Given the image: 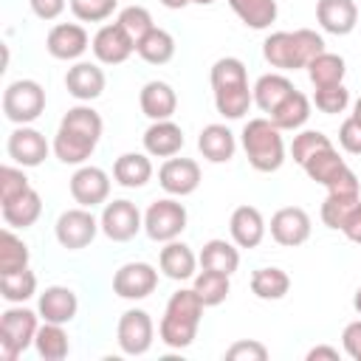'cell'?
Masks as SVG:
<instances>
[{"label": "cell", "mask_w": 361, "mask_h": 361, "mask_svg": "<svg viewBox=\"0 0 361 361\" xmlns=\"http://www.w3.org/2000/svg\"><path fill=\"white\" fill-rule=\"evenodd\" d=\"M324 48L322 34L313 28H296V31H274L262 42V56L271 68L279 71H299L307 68L310 59H316Z\"/></svg>", "instance_id": "1"}, {"label": "cell", "mask_w": 361, "mask_h": 361, "mask_svg": "<svg viewBox=\"0 0 361 361\" xmlns=\"http://www.w3.org/2000/svg\"><path fill=\"white\" fill-rule=\"evenodd\" d=\"M240 141H243V149H245L248 164L257 172H276L285 164L282 130L271 118H265V116L248 118L245 127H243V133H240Z\"/></svg>", "instance_id": "2"}, {"label": "cell", "mask_w": 361, "mask_h": 361, "mask_svg": "<svg viewBox=\"0 0 361 361\" xmlns=\"http://www.w3.org/2000/svg\"><path fill=\"white\" fill-rule=\"evenodd\" d=\"M37 330H39V313L23 305H11L0 316V358L14 361L20 353H25L34 344Z\"/></svg>", "instance_id": "3"}, {"label": "cell", "mask_w": 361, "mask_h": 361, "mask_svg": "<svg viewBox=\"0 0 361 361\" xmlns=\"http://www.w3.org/2000/svg\"><path fill=\"white\" fill-rule=\"evenodd\" d=\"M45 110V90L34 79H17L3 90V113L11 124H31Z\"/></svg>", "instance_id": "4"}, {"label": "cell", "mask_w": 361, "mask_h": 361, "mask_svg": "<svg viewBox=\"0 0 361 361\" xmlns=\"http://www.w3.org/2000/svg\"><path fill=\"white\" fill-rule=\"evenodd\" d=\"M186 206L175 197H161V200H152L144 212V231L149 240L155 243H169V240H178L186 228Z\"/></svg>", "instance_id": "5"}, {"label": "cell", "mask_w": 361, "mask_h": 361, "mask_svg": "<svg viewBox=\"0 0 361 361\" xmlns=\"http://www.w3.org/2000/svg\"><path fill=\"white\" fill-rule=\"evenodd\" d=\"M102 231L99 220L93 217L90 209L85 206H76V209H65L56 223H54V234H56V243L68 251H79V248H87L96 234Z\"/></svg>", "instance_id": "6"}, {"label": "cell", "mask_w": 361, "mask_h": 361, "mask_svg": "<svg viewBox=\"0 0 361 361\" xmlns=\"http://www.w3.org/2000/svg\"><path fill=\"white\" fill-rule=\"evenodd\" d=\"M116 341L124 355H144L155 341V324L152 316L141 307H130L118 316L116 324Z\"/></svg>", "instance_id": "7"}, {"label": "cell", "mask_w": 361, "mask_h": 361, "mask_svg": "<svg viewBox=\"0 0 361 361\" xmlns=\"http://www.w3.org/2000/svg\"><path fill=\"white\" fill-rule=\"evenodd\" d=\"M99 226H102V234L107 240L127 243V240H133L144 228V214L138 212V206L133 200L118 197V200L104 203L102 217H99Z\"/></svg>", "instance_id": "8"}, {"label": "cell", "mask_w": 361, "mask_h": 361, "mask_svg": "<svg viewBox=\"0 0 361 361\" xmlns=\"http://www.w3.org/2000/svg\"><path fill=\"white\" fill-rule=\"evenodd\" d=\"M158 288V271L149 262H124L113 274V293L130 302L147 299Z\"/></svg>", "instance_id": "9"}, {"label": "cell", "mask_w": 361, "mask_h": 361, "mask_svg": "<svg viewBox=\"0 0 361 361\" xmlns=\"http://www.w3.org/2000/svg\"><path fill=\"white\" fill-rule=\"evenodd\" d=\"M90 48H93V56H96L102 65H121V62H127V59L135 54L133 37H130L118 23L102 25V28L93 34Z\"/></svg>", "instance_id": "10"}, {"label": "cell", "mask_w": 361, "mask_h": 361, "mask_svg": "<svg viewBox=\"0 0 361 361\" xmlns=\"http://www.w3.org/2000/svg\"><path fill=\"white\" fill-rule=\"evenodd\" d=\"M48 149L51 144L45 141V135L28 124H20L11 130L8 135V144H6V152L8 158L17 164V166H39L45 158H48Z\"/></svg>", "instance_id": "11"}, {"label": "cell", "mask_w": 361, "mask_h": 361, "mask_svg": "<svg viewBox=\"0 0 361 361\" xmlns=\"http://www.w3.org/2000/svg\"><path fill=\"white\" fill-rule=\"evenodd\" d=\"M158 183L172 197H186L200 186V164L192 158H166L158 169Z\"/></svg>", "instance_id": "12"}, {"label": "cell", "mask_w": 361, "mask_h": 361, "mask_svg": "<svg viewBox=\"0 0 361 361\" xmlns=\"http://www.w3.org/2000/svg\"><path fill=\"white\" fill-rule=\"evenodd\" d=\"M268 228H271L274 243H279L285 248H296V245L307 243L313 226H310V214L302 206H285V209L274 212Z\"/></svg>", "instance_id": "13"}, {"label": "cell", "mask_w": 361, "mask_h": 361, "mask_svg": "<svg viewBox=\"0 0 361 361\" xmlns=\"http://www.w3.org/2000/svg\"><path fill=\"white\" fill-rule=\"evenodd\" d=\"M71 195L79 206L93 209L99 203H104L110 197V175L102 166H90L82 164L73 175H71Z\"/></svg>", "instance_id": "14"}, {"label": "cell", "mask_w": 361, "mask_h": 361, "mask_svg": "<svg viewBox=\"0 0 361 361\" xmlns=\"http://www.w3.org/2000/svg\"><path fill=\"white\" fill-rule=\"evenodd\" d=\"M45 48L54 59L71 62L90 48V37L79 23H56L45 37Z\"/></svg>", "instance_id": "15"}, {"label": "cell", "mask_w": 361, "mask_h": 361, "mask_svg": "<svg viewBox=\"0 0 361 361\" xmlns=\"http://www.w3.org/2000/svg\"><path fill=\"white\" fill-rule=\"evenodd\" d=\"M79 310V299L68 285H48L39 293L37 302V313L42 322H54V324H68L76 319Z\"/></svg>", "instance_id": "16"}, {"label": "cell", "mask_w": 361, "mask_h": 361, "mask_svg": "<svg viewBox=\"0 0 361 361\" xmlns=\"http://www.w3.org/2000/svg\"><path fill=\"white\" fill-rule=\"evenodd\" d=\"M316 20L327 34L347 37L358 25L355 0H316Z\"/></svg>", "instance_id": "17"}, {"label": "cell", "mask_w": 361, "mask_h": 361, "mask_svg": "<svg viewBox=\"0 0 361 361\" xmlns=\"http://www.w3.org/2000/svg\"><path fill=\"white\" fill-rule=\"evenodd\" d=\"M104 85H107V76H104V71L96 62H76L65 73V87L79 102L99 99L104 93Z\"/></svg>", "instance_id": "18"}, {"label": "cell", "mask_w": 361, "mask_h": 361, "mask_svg": "<svg viewBox=\"0 0 361 361\" xmlns=\"http://www.w3.org/2000/svg\"><path fill=\"white\" fill-rule=\"evenodd\" d=\"M228 231H231V240L237 243V248H257L262 240H265V217L257 206H237L231 212V220H228Z\"/></svg>", "instance_id": "19"}, {"label": "cell", "mask_w": 361, "mask_h": 361, "mask_svg": "<svg viewBox=\"0 0 361 361\" xmlns=\"http://www.w3.org/2000/svg\"><path fill=\"white\" fill-rule=\"evenodd\" d=\"M144 152L152 155V158H172L183 149V130L172 121V118H164V121H152L144 135Z\"/></svg>", "instance_id": "20"}, {"label": "cell", "mask_w": 361, "mask_h": 361, "mask_svg": "<svg viewBox=\"0 0 361 361\" xmlns=\"http://www.w3.org/2000/svg\"><path fill=\"white\" fill-rule=\"evenodd\" d=\"M138 104H141V113L149 121H164V118H172L175 116V110H178V93L172 90L169 82L152 79V82H147L141 87Z\"/></svg>", "instance_id": "21"}, {"label": "cell", "mask_w": 361, "mask_h": 361, "mask_svg": "<svg viewBox=\"0 0 361 361\" xmlns=\"http://www.w3.org/2000/svg\"><path fill=\"white\" fill-rule=\"evenodd\" d=\"M197 265H200V259H197L195 251H192L186 243H180V240L164 243V248H161V254H158V268L164 271V276H169V279H175V282L192 279V276L197 274Z\"/></svg>", "instance_id": "22"}, {"label": "cell", "mask_w": 361, "mask_h": 361, "mask_svg": "<svg viewBox=\"0 0 361 361\" xmlns=\"http://www.w3.org/2000/svg\"><path fill=\"white\" fill-rule=\"evenodd\" d=\"M197 149L212 164H228L237 152V138L226 124H206L197 135Z\"/></svg>", "instance_id": "23"}, {"label": "cell", "mask_w": 361, "mask_h": 361, "mask_svg": "<svg viewBox=\"0 0 361 361\" xmlns=\"http://www.w3.org/2000/svg\"><path fill=\"white\" fill-rule=\"evenodd\" d=\"M152 155L147 152H124L113 164V178L124 189H141L152 178Z\"/></svg>", "instance_id": "24"}, {"label": "cell", "mask_w": 361, "mask_h": 361, "mask_svg": "<svg viewBox=\"0 0 361 361\" xmlns=\"http://www.w3.org/2000/svg\"><path fill=\"white\" fill-rule=\"evenodd\" d=\"M293 90H296V87H293V82H290L285 73H262V76L254 82V87H251L254 104H257L262 113H268V116H271Z\"/></svg>", "instance_id": "25"}, {"label": "cell", "mask_w": 361, "mask_h": 361, "mask_svg": "<svg viewBox=\"0 0 361 361\" xmlns=\"http://www.w3.org/2000/svg\"><path fill=\"white\" fill-rule=\"evenodd\" d=\"M0 212H3V223L8 228H31L42 214V197L37 189H25L20 197L0 203Z\"/></svg>", "instance_id": "26"}, {"label": "cell", "mask_w": 361, "mask_h": 361, "mask_svg": "<svg viewBox=\"0 0 361 361\" xmlns=\"http://www.w3.org/2000/svg\"><path fill=\"white\" fill-rule=\"evenodd\" d=\"M51 149H54V155H56L62 164L82 166V164L93 155L96 141H90V138H85V135H76V133H71V130L59 127V130H56V135H54Z\"/></svg>", "instance_id": "27"}, {"label": "cell", "mask_w": 361, "mask_h": 361, "mask_svg": "<svg viewBox=\"0 0 361 361\" xmlns=\"http://www.w3.org/2000/svg\"><path fill=\"white\" fill-rule=\"evenodd\" d=\"M197 259H200V268L220 271V274H228V276L240 268L237 243H228V240H209V243H203Z\"/></svg>", "instance_id": "28"}, {"label": "cell", "mask_w": 361, "mask_h": 361, "mask_svg": "<svg viewBox=\"0 0 361 361\" xmlns=\"http://www.w3.org/2000/svg\"><path fill=\"white\" fill-rule=\"evenodd\" d=\"M228 6L243 20V25L254 31H265L271 23H276V14H279L276 0H228Z\"/></svg>", "instance_id": "29"}, {"label": "cell", "mask_w": 361, "mask_h": 361, "mask_svg": "<svg viewBox=\"0 0 361 361\" xmlns=\"http://www.w3.org/2000/svg\"><path fill=\"white\" fill-rule=\"evenodd\" d=\"M305 71H307L313 87H330V85H341L344 82L347 65H344V56H338L333 51H322L316 59L307 62Z\"/></svg>", "instance_id": "30"}, {"label": "cell", "mask_w": 361, "mask_h": 361, "mask_svg": "<svg viewBox=\"0 0 361 361\" xmlns=\"http://www.w3.org/2000/svg\"><path fill=\"white\" fill-rule=\"evenodd\" d=\"M251 290L262 302H276V299H282L290 290V276L282 268H276V265L257 268L251 274Z\"/></svg>", "instance_id": "31"}, {"label": "cell", "mask_w": 361, "mask_h": 361, "mask_svg": "<svg viewBox=\"0 0 361 361\" xmlns=\"http://www.w3.org/2000/svg\"><path fill=\"white\" fill-rule=\"evenodd\" d=\"M135 54L144 62H149V65H166L175 56V37L169 31H164V28L155 25L147 37H141L135 42Z\"/></svg>", "instance_id": "32"}, {"label": "cell", "mask_w": 361, "mask_h": 361, "mask_svg": "<svg viewBox=\"0 0 361 361\" xmlns=\"http://www.w3.org/2000/svg\"><path fill=\"white\" fill-rule=\"evenodd\" d=\"M192 288H195V293L200 296V302L206 307H217V305L226 302V296L231 290V282H228V274L203 268V271H197L192 276Z\"/></svg>", "instance_id": "33"}, {"label": "cell", "mask_w": 361, "mask_h": 361, "mask_svg": "<svg viewBox=\"0 0 361 361\" xmlns=\"http://www.w3.org/2000/svg\"><path fill=\"white\" fill-rule=\"evenodd\" d=\"M34 347H37V355L45 358V361H62L71 353V341H68L65 327L62 324H54V322L39 324L37 338H34Z\"/></svg>", "instance_id": "34"}, {"label": "cell", "mask_w": 361, "mask_h": 361, "mask_svg": "<svg viewBox=\"0 0 361 361\" xmlns=\"http://www.w3.org/2000/svg\"><path fill=\"white\" fill-rule=\"evenodd\" d=\"M279 130H299L310 118V99L302 90H293L271 116H268Z\"/></svg>", "instance_id": "35"}, {"label": "cell", "mask_w": 361, "mask_h": 361, "mask_svg": "<svg viewBox=\"0 0 361 361\" xmlns=\"http://www.w3.org/2000/svg\"><path fill=\"white\" fill-rule=\"evenodd\" d=\"M59 127H65V130H71V133H76V135H85V138H90V141L99 144L102 130H104V121H102V116H99L90 104H76V107H71V110L62 116Z\"/></svg>", "instance_id": "36"}, {"label": "cell", "mask_w": 361, "mask_h": 361, "mask_svg": "<svg viewBox=\"0 0 361 361\" xmlns=\"http://www.w3.org/2000/svg\"><path fill=\"white\" fill-rule=\"evenodd\" d=\"M344 166H347V164H344V158L338 155L336 147H324V149L313 152V155L302 164V169L307 172V178L316 180V183H322V186H327Z\"/></svg>", "instance_id": "37"}, {"label": "cell", "mask_w": 361, "mask_h": 361, "mask_svg": "<svg viewBox=\"0 0 361 361\" xmlns=\"http://www.w3.org/2000/svg\"><path fill=\"white\" fill-rule=\"evenodd\" d=\"M254 104V93L248 85H237V87H223V90H214V107L223 118H243L248 113V107Z\"/></svg>", "instance_id": "38"}, {"label": "cell", "mask_w": 361, "mask_h": 361, "mask_svg": "<svg viewBox=\"0 0 361 361\" xmlns=\"http://www.w3.org/2000/svg\"><path fill=\"white\" fill-rule=\"evenodd\" d=\"M197 327H200L197 322H186V319H178V316L164 313L161 322H158V336H161V341H164L166 347H172V350H186V347L195 341Z\"/></svg>", "instance_id": "39"}, {"label": "cell", "mask_w": 361, "mask_h": 361, "mask_svg": "<svg viewBox=\"0 0 361 361\" xmlns=\"http://www.w3.org/2000/svg\"><path fill=\"white\" fill-rule=\"evenodd\" d=\"M28 245L23 243V237H17L8 226L0 234V274H14L28 268Z\"/></svg>", "instance_id": "40"}, {"label": "cell", "mask_w": 361, "mask_h": 361, "mask_svg": "<svg viewBox=\"0 0 361 361\" xmlns=\"http://www.w3.org/2000/svg\"><path fill=\"white\" fill-rule=\"evenodd\" d=\"M0 293L8 305H23L37 293V274L23 268L14 274H0Z\"/></svg>", "instance_id": "41"}, {"label": "cell", "mask_w": 361, "mask_h": 361, "mask_svg": "<svg viewBox=\"0 0 361 361\" xmlns=\"http://www.w3.org/2000/svg\"><path fill=\"white\" fill-rule=\"evenodd\" d=\"M209 82H212V90H223V87L248 85V73H245L243 59H237V56H220V59L212 65Z\"/></svg>", "instance_id": "42"}, {"label": "cell", "mask_w": 361, "mask_h": 361, "mask_svg": "<svg viewBox=\"0 0 361 361\" xmlns=\"http://www.w3.org/2000/svg\"><path fill=\"white\" fill-rule=\"evenodd\" d=\"M358 203H361V195H330L327 192V197L322 203V223L327 228H333V231H341L344 220L350 217V212Z\"/></svg>", "instance_id": "43"}, {"label": "cell", "mask_w": 361, "mask_h": 361, "mask_svg": "<svg viewBox=\"0 0 361 361\" xmlns=\"http://www.w3.org/2000/svg\"><path fill=\"white\" fill-rule=\"evenodd\" d=\"M203 307H206V305L200 302V296L195 293V288H180V290H175V293L169 296L164 313L178 316V319H186V322H197V324H200V319H203Z\"/></svg>", "instance_id": "44"}, {"label": "cell", "mask_w": 361, "mask_h": 361, "mask_svg": "<svg viewBox=\"0 0 361 361\" xmlns=\"http://www.w3.org/2000/svg\"><path fill=\"white\" fill-rule=\"evenodd\" d=\"M116 23L133 37V42H138L141 37H147V34L155 28L152 14H149V8H144V6H127V8H121L118 17H116Z\"/></svg>", "instance_id": "45"}, {"label": "cell", "mask_w": 361, "mask_h": 361, "mask_svg": "<svg viewBox=\"0 0 361 361\" xmlns=\"http://www.w3.org/2000/svg\"><path fill=\"white\" fill-rule=\"evenodd\" d=\"M324 147H333V141H330L322 130H302V133H296L293 141H290V158L302 166L313 152H319V149H324Z\"/></svg>", "instance_id": "46"}, {"label": "cell", "mask_w": 361, "mask_h": 361, "mask_svg": "<svg viewBox=\"0 0 361 361\" xmlns=\"http://www.w3.org/2000/svg\"><path fill=\"white\" fill-rule=\"evenodd\" d=\"M68 6L79 23H104L116 11L118 0H68Z\"/></svg>", "instance_id": "47"}, {"label": "cell", "mask_w": 361, "mask_h": 361, "mask_svg": "<svg viewBox=\"0 0 361 361\" xmlns=\"http://www.w3.org/2000/svg\"><path fill=\"white\" fill-rule=\"evenodd\" d=\"M313 104H316L322 113H327V116L344 113L347 104H350V90L344 87V82H341V85H330V87H316Z\"/></svg>", "instance_id": "48"}, {"label": "cell", "mask_w": 361, "mask_h": 361, "mask_svg": "<svg viewBox=\"0 0 361 361\" xmlns=\"http://www.w3.org/2000/svg\"><path fill=\"white\" fill-rule=\"evenodd\" d=\"M25 189H31V183H28L23 166H8L6 164L0 169V203H8L14 197H20Z\"/></svg>", "instance_id": "49"}, {"label": "cell", "mask_w": 361, "mask_h": 361, "mask_svg": "<svg viewBox=\"0 0 361 361\" xmlns=\"http://www.w3.org/2000/svg\"><path fill=\"white\" fill-rule=\"evenodd\" d=\"M228 361H265L268 358V347L257 338H240L226 350Z\"/></svg>", "instance_id": "50"}, {"label": "cell", "mask_w": 361, "mask_h": 361, "mask_svg": "<svg viewBox=\"0 0 361 361\" xmlns=\"http://www.w3.org/2000/svg\"><path fill=\"white\" fill-rule=\"evenodd\" d=\"M338 144L350 152V155H361V121L355 116L344 118L338 127Z\"/></svg>", "instance_id": "51"}, {"label": "cell", "mask_w": 361, "mask_h": 361, "mask_svg": "<svg viewBox=\"0 0 361 361\" xmlns=\"http://www.w3.org/2000/svg\"><path fill=\"white\" fill-rule=\"evenodd\" d=\"M327 192H330V195H361L358 175H355L350 166H344V169L327 183Z\"/></svg>", "instance_id": "52"}, {"label": "cell", "mask_w": 361, "mask_h": 361, "mask_svg": "<svg viewBox=\"0 0 361 361\" xmlns=\"http://www.w3.org/2000/svg\"><path fill=\"white\" fill-rule=\"evenodd\" d=\"M341 347L353 361H361V319L350 322L341 333Z\"/></svg>", "instance_id": "53"}, {"label": "cell", "mask_w": 361, "mask_h": 361, "mask_svg": "<svg viewBox=\"0 0 361 361\" xmlns=\"http://www.w3.org/2000/svg\"><path fill=\"white\" fill-rule=\"evenodd\" d=\"M28 6H31V11L39 17V20H56L62 11H65V6H68V0H28Z\"/></svg>", "instance_id": "54"}, {"label": "cell", "mask_w": 361, "mask_h": 361, "mask_svg": "<svg viewBox=\"0 0 361 361\" xmlns=\"http://www.w3.org/2000/svg\"><path fill=\"white\" fill-rule=\"evenodd\" d=\"M341 231H344V237H347L350 243H358V245H361V203L350 212V217L344 220Z\"/></svg>", "instance_id": "55"}, {"label": "cell", "mask_w": 361, "mask_h": 361, "mask_svg": "<svg viewBox=\"0 0 361 361\" xmlns=\"http://www.w3.org/2000/svg\"><path fill=\"white\" fill-rule=\"evenodd\" d=\"M319 358H327V361H338V350H336V347H327V344H319V347L307 350V361H319Z\"/></svg>", "instance_id": "56"}, {"label": "cell", "mask_w": 361, "mask_h": 361, "mask_svg": "<svg viewBox=\"0 0 361 361\" xmlns=\"http://www.w3.org/2000/svg\"><path fill=\"white\" fill-rule=\"evenodd\" d=\"M161 6H166V8H186L192 0H158Z\"/></svg>", "instance_id": "57"}, {"label": "cell", "mask_w": 361, "mask_h": 361, "mask_svg": "<svg viewBox=\"0 0 361 361\" xmlns=\"http://www.w3.org/2000/svg\"><path fill=\"white\" fill-rule=\"evenodd\" d=\"M353 116L361 121V96H358V99H355V104H353Z\"/></svg>", "instance_id": "58"}, {"label": "cell", "mask_w": 361, "mask_h": 361, "mask_svg": "<svg viewBox=\"0 0 361 361\" xmlns=\"http://www.w3.org/2000/svg\"><path fill=\"white\" fill-rule=\"evenodd\" d=\"M353 307L361 313V288H358V290H355V296H353Z\"/></svg>", "instance_id": "59"}, {"label": "cell", "mask_w": 361, "mask_h": 361, "mask_svg": "<svg viewBox=\"0 0 361 361\" xmlns=\"http://www.w3.org/2000/svg\"><path fill=\"white\" fill-rule=\"evenodd\" d=\"M192 3H197V6H212L214 0H192Z\"/></svg>", "instance_id": "60"}]
</instances>
